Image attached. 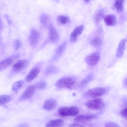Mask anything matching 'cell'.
Segmentation results:
<instances>
[{"label":"cell","instance_id":"8fae6325","mask_svg":"<svg viewBox=\"0 0 127 127\" xmlns=\"http://www.w3.org/2000/svg\"><path fill=\"white\" fill-rule=\"evenodd\" d=\"M83 29V26L82 25L79 26L75 28L70 35V40L71 42H74L76 41L78 36L82 33Z\"/></svg>","mask_w":127,"mask_h":127},{"label":"cell","instance_id":"5b68a950","mask_svg":"<svg viewBox=\"0 0 127 127\" xmlns=\"http://www.w3.org/2000/svg\"><path fill=\"white\" fill-rule=\"evenodd\" d=\"M100 59L99 53L96 52L91 54L86 57L85 61L89 65L94 66L98 62Z\"/></svg>","mask_w":127,"mask_h":127},{"label":"cell","instance_id":"cb8c5ba5","mask_svg":"<svg viewBox=\"0 0 127 127\" xmlns=\"http://www.w3.org/2000/svg\"><path fill=\"white\" fill-rule=\"evenodd\" d=\"M50 17L47 15L43 14L41 15L40 18V20L41 23L44 25H46L48 23Z\"/></svg>","mask_w":127,"mask_h":127},{"label":"cell","instance_id":"7402d4cb","mask_svg":"<svg viewBox=\"0 0 127 127\" xmlns=\"http://www.w3.org/2000/svg\"><path fill=\"white\" fill-rule=\"evenodd\" d=\"M102 40L99 37L95 38L90 41V43L93 46L97 47L99 46L101 44Z\"/></svg>","mask_w":127,"mask_h":127},{"label":"cell","instance_id":"30bf717a","mask_svg":"<svg viewBox=\"0 0 127 127\" xmlns=\"http://www.w3.org/2000/svg\"><path fill=\"white\" fill-rule=\"evenodd\" d=\"M40 71L39 68L35 67L32 68L26 76L25 80L27 82H30L34 79L38 75Z\"/></svg>","mask_w":127,"mask_h":127},{"label":"cell","instance_id":"7c38bea8","mask_svg":"<svg viewBox=\"0 0 127 127\" xmlns=\"http://www.w3.org/2000/svg\"><path fill=\"white\" fill-rule=\"evenodd\" d=\"M49 36L50 39L53 42H57L58 40V33L56 29L52 25L49 28Z\"/></svg>","mask_w":127,"mask_h":127},{"label":"cell","instance_id":"603a6c76","mask_svg":"<svg viewBox=\"0 0 127 127\" xmlns=\"http://www.w3.org/2000/svg\"><path fill=\"white\" fill-rule=\"evenodd\" d=\"M24 82V81L21 80L14 83L12 86V90L14 91L18 90L22 86Z\"/></svg>","mask_w":127,"mask_h":127},{"label":"cell","instance_id":"3957f363","mask_svg":"<svg viewBox=\"0 0 127 127\" xmlns=\"http://www.w3.org/2000/svg\"><path fill=\"white\" fill-rule=\"evenodd\" d=\"M79 112V109L76 107H64L59 109L58 113L62 116H73L77 115Z\"/></svg>","mask_w":127,"mask_h":127},{"label":"cell","instance_id":"4316f807","mask_svg":"<svg viewBox=\"0 0 127 127\" xmlns=\"http://www.w3.org/2000/svg\"><path fill=\"white\" fill-rule=\"evenodd\" d=\"M104 127H120L116 124L112 122H108L106 123Z\"/></svg>","mask_w":127,"mask_h":127},{"label":"cell","instance_id":"9c48e42d","mask_svg":"<svg viewBox=\"0 0 127 127\" xmlns=\"http://www.w3.org/2000/svg\"><path fill=\"white\" fill-rule=\"evenodd\" d=\"M36 89V86L33 85L28 87L23 92L21 96L23 100L31 98L34 94Z\"/></svg>","mask_w":127,"mask_h":127},{"label":"cell","instance_id":"6da1fadb","mask_svg":"<svg viewBox=\"0 0 127 127\" xmlns=\"http://www.w3.org/2000/svg\"><path fill=\"white\" fill-rule=\"evenodd\" d=\"M76 82L75 78L72 76L66 77L60 79L57 81L56 85L60 88H72Z\"/></svg>","mask_w":127,"mask_h":127},{"label":"cell","instance_id":"4dcf8cb0","mask_svg":"<svg viewBox=\"0 0 127 127\" xmlns=\"http://www.w3.org/2000/svg\"><path fill=\"white\" fill-rule=\"evenodd\" d=\"M69 127H85L83 125L76 123L71 124L69 125Z\"/></svg>","mask_w":127,"mask_h":127},{"label":"cell","instance_id":"ac0fdd59","mask_svg":"<svg viewBox=\"0 0 127 127\" xmlns=\"http://www.w3.org/2000/svg\"><path fill=\"white\" fill-rule=\"evenodd\" d=\"M123 0H116L114 3V6L116 10L119 12H122L123 9Z\"/></svg>","mask_w":127,"mask_h":127},{"label":"cell","instance_id":"7a4b0ae2","mask_svg":"<svg viewBox=\"0 0 127 127\" xmlns=\"http://www.w3.org/2000/svg\"><path fill=\"white\" fill-rule=\"evenodd\" d=\"M105 88L97 87L91 89L85 92L84 97L88 98H95L102 96L107 92Z\"/></svg>","mask_w":127,"mask_h":127},{"label":"cell","instance_id":"ffe728a7","mask_svg":"<svg viewBox=\"0 0 127 127\" xmlns=\"http://www.w3.org/2000/svg\"><path fill=\"white\" fill-rule=\"evenodd\" d=\"M104 15V11L102 10H99L96 12L95 15V18L97 23H98L102 19Z\"/></svg>","mask_w":127,"mask_h":127},{"label":"cell","instance_id":"f1b7e54d","mask_svg":"<svg viewBox=\"0 0 127 127\" xmlns=\"http://www.w3.org/2000/svg\"><path fill=\"white\" fill-rule=\"evenodd\" d=\"M21 45L20 41L18 40H16L14 42V46L15 49L17 50L19 48Z\"/></svg>","mask_w":127,"mask_h":127},{"label":"cell","instance_id":"484cf974","mask_svg":"<svg viewBox=\"0 0 127 127\" xmlns=\"http://www.w3.org/2000/svg\"><path fill=\"white\" fill-rule=\"evenodd\" d=\"M66 42H64L60 45L57 49L56 52L58 54H60L64 51L66 46Z\"/></svg>","mask_w":127,"mask_h":127},{"label":"cell","instance_id":"d6a6232c","mask_svg":"<svg viewBox=\"0 0 127 127\" xmlns=\"http://www.w3.org/2000/svg\"><path fill=\"white\" fill-rule=\"evenodd\" d=\"M85 2H88L89 1V0H85Z\"/></svg>","mask_w":127,"mask_h":127},{"label":"cell","instance_id":"83f0119b","mask_svg":"<svg viewBox=\"0 0 127 127\" xmlns=\"http://www.w3.org/2000/svg\"><path fill=\"white\" fill-rule=\"evenodd\" d=\"M46 84L44 82H41L38 83L37 86V88L40 89H42L46 87Z\"/></svg>","mask_w":127,"mask_h":127},{"label":"cell","instance_id":"8992f818","mask_svg":"<svg viewBox=\"0 0 127 127\" xmlns=\"http://www.w3.org/2000/svg\"><path fill=\"white\" fill-rule=\"evenodd\" d=\"M28 64V62L26 60H18L13 65L12 70L15 73L20 72L26 67Z\"/></svg>","mask_w":127,"mask_h":127},{"label":"cell","instance_id":"ba28073f","mask_svg":"<svg viewBox=\"0 0 127 127\" xmlns=\"http://www.w3.org/2000/svg\"><path fill=\"white\" fill-rule=\"evenodd\" d=\"M40 38V34L36 30L33 29L31 32L29 40L31 45L33 46H35L38 43Z\"/></svg>","mask_w":127,"mask_h":127},{"label":"cell","instance_id":"4fadbf2b","mask_svg":"<svg viewBox=\"0 0 127 127\" xmlns=\"http://www.w3.org/2000/svg\"><path fill=\"white\" fill-rule=\"evenodd\" d=\"M56 101L53 99H50L46 101L43 105V109L47 111H50L54 109L56 106Z\"/></svg>","mask_w":127,"mask_h":127},{"label":"cell","instance_id":"1f68e13d","mask_svg":"<svg viewBox=\"0 0 127 127\" xmlns=\"http://www.w3.org/2000/svg\"><path fill=\"white\" fill-rule=\"evenodd\" d=\"M18 127H26V125L23 124L19 126Z\"/></svg>","mask_w":127,"mask_h":127},{"label":"cell","instance_id":"52a82bcc","mask_svg":"<svg viewBox=\"0 0 127 127\" xmlns=\"http://www.w3.org/2000/svg\"><path fill=\"white\" fill-rule=\"evenodd\" d=\"M96 117L93 114H81L76 116L74 119V121L77 123H84L95 118Z\"/></svg>","mask_w":127,"mask_h":127},{"label":"cell","instance_id":"5bb4252c","mask_svg":"<svg viewBox=\"0 0 127 127\" xmlns=\"http://www.w3.org/2000/svg\"><path fill=\"white\" fill-rule=\"evenodd\" d=\"M126 42L125 39H123L121 40L116 51L117 57H121L123 56L125 48Z\"/></svg>","mask_w":127,"mask_h":127},{"label":"cell","instance_id":"277c9868","mask_svg":"<svg viewBox=\"0 0 127 127\" xmlns=\"http://www.w3.org/2000/svg\"><path fill=\"white\" fill-rule=\"evenodd\" d=\"M86 107L91 109L99 110L104 108L105 105L103 101L99 99L91 100L87 101L85 103Z\"/></svg>","mask_w":127,"mask_h":127},{"label":"cell","instance_id":"e0dca14e","mask_svg":"<svg viewBox=\"0 0 127 127\" xmlns=\"http://www.w3.org/2000/svg\"><path fill=\"white\" fill-rule=\"evenodd\" d=\"M13 59L8 58L0 62V71L3 70L10 66L13 62Z\"/></svg>","mask_w":127,"mask_h":127},{"label":"cell","instance_id":"9a60e30c","mask_svg":"<svg viewBox=\"0 0 127 127\" xmlns=\"http://www.w3.org/2000/svg\"><path fill=\"white\" fill-rule=\"evenodd\" d=\"M104 21L107 26H113L116 23V18L115 15L113 14H109L105 16Z\"/></svg>","mask_w":127,"mask_h":127},{"label":"cell","instance_id":"d6986e66","mask_svg":"<svg viewBox=\"0 0 127 127\" xmlns=\"http://www.w3.org/2000/svg\"><path fill=\"white\" fill-rule=\"evenodd\" d=\"M57 19L59 23L62 24H66L70 21V20L68 17L64 15L59 16Z\"/></svg>","mask_w":127,"mask_h":127},{"label":"cell","instance_id":"44dd1931","mask_svg":"<svg viewBox=\"0 0 127 127\" xmlns=\"http://www.w3.org/2000/svg\"><path fill=\"white\" fill-rule=\"evenodd\" d=\"M10 97L7 95H0V106L3 105L9 102L10 100Z\"/></svg>","mask_w":127,"mask_h":127},{"label":"cell","instance_id":"f546056e","mask_svg":"<svg viewBox=\"0 0 127 127\" xmlns=\"http://www.w3.org/2000/svg\"><path fill=\"white\" fill-rule=\"evenodd\" d=\"M120 114L123 117L127 118V108H125L121 110L120 112Z\"/></svg>","mask_w":127,"mask_h":127},{"label":"cell","instance_id":"2e32d148","mask_svg":"<svg viewBox=\"0 0 127 127\" xmlns=\"http://www.w3.org/2000/svg\"><path fill=\"white\" fill-rule=\"evenodd\" d=\"M64 123L63 120L57 119L50 120L46 124V127H60Z\"/></svg>","mask_w":127,"mask_h":127},{"label":"cell","instance_id":"d4e9b609","mask_svg":"<svg viewBox=\"0 0 127 127\" xmlns=\"http://www.w3.org/2000/svg\"><path fill=\"white\" fill-rule=\"evenodd\" d=\"M92 78L93 76L92 75L90 74L88 75L81 82L79 85L80 87H83L86 86L91 81Z\"/></svg>","mask_w":127,"mask_h":127}]
</instances>
